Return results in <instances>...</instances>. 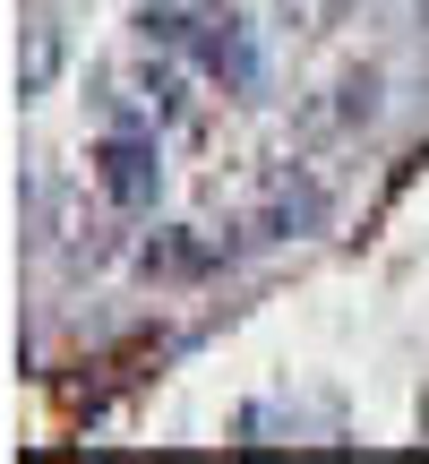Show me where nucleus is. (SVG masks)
Listing matches in <instances>:
<instances>
[{
  "instance_id": "7ed1b4c3",
  "label": "nucleus",
  "mask_w": 429,
  "mask_h": 464,
  "mask_svg": "<svg viewBox=\"0 0 429 464\" xmlns=\"http://www.w3.org/2000/svg\"><path fill=\"white\" fill-rule=\"evenodd\" d=\"M327 224V181H310L300 164H275L258 181V207H249V232L258 241H300V232Z\"/></svg>"
},
{
  "instance_id": "20e7f679",
  "label": "nucleus",
  "mask_w": 429,
  "mask_h": 464,
  "mask_svg": "<svg viewBox=\"0 0 429 464\" xmlns=\"http://www.w3.org/2000/svg\"><path fill=\"white\" fill-rule=\"evenodd\" d=\"M103 86H112V121H129V130H164V121H181V69L172 61H129V69H103Z\"/></svg>"
},
{
  "instance_id": "f257e3e1",
  "label": "nucleus",
  "mask_w": 429,
  "mask_h": 464,
  "mask_svg": "<svg viewBox=\"0 0 429 464\" xmlns=\"http://www.w3.org/2000/svg\"><path fill=\"white\" fill-rule=\"evenodd\" d=\"M147 44L189 52L224 95H249V86H258V34L232 9H147Z\"/></svg>"
},
{
  "instance_id": "f03ea898",
  "label": "nucleus",
  "mask_w": 429,
  "mask_h": 464,
  "mask_svg": "<svg viewBox=\"0 0 429 464\" xmlns=\"http://www.w3.org/2000/svg\"><path fill=\"white\" fill-rule=\"evenodd\" d=\"M86 172H95V189L120 207V216H138V207L164 198V147H155V130H129V121L95 138V164Z\"/></svg>"
}]
</instances>
